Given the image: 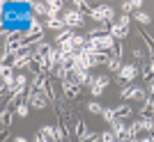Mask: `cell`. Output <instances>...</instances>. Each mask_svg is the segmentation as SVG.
Masks as SVG:
<instances>
[{"label": "cell", "mask_w": 154, "mask_h": 142, "mask_svg": "<svg viewBox=\"0 0 154 142\" xmlns=\"http://www.w3.org/2000/svg\"><path fill=\"white\" fill-rule=\"evenodd\" d=\"M32 142H44V138H42V135H37V138H35Z\"/></svg>", "instance_id": "obj_32"}, {"label": "cell", "mask_w": 154, "mask_h": 142, "mask_svg": "<svg viewBox=\"0 0 154 142\" xmlns=\"http://www.w3.org/2000/svg\"><path fill=\"white\" fill-rule=\"evenodd\" d=\"M127 126H129V124L124 122L122 117H117L115 122L110 124V131H113V135H115V138H127Z\"/></svg>", "instance_id": "obj_4"}, {"label": "cell", "mask_w": 154, "mask_h": 142, "mask_svg": "<svg viewBox=\"0 0 154 142\" xmlns=\"http://www.w3.org/2000/svg\"><path fill=\"white\" fill-rule=\"evenodd\" d=\"M138 34H140V39H143V41H145V46H147V51H149V53H152V55H154V39L149 37V34L145 32V30H143V32H138Z\"/></svg>", "instance_id": "obj_19"}, {"label": "cell", "mask_w": 154, "mask_h": 142, "mask_svg": "<svg viewBox=\"0 0 154 142\" xmlns=\"http://www.w3.org/2000/svg\"><path fill=\"white\" fill-rule=\"evenodd\" d=\"M0 119H2V126H5V129H9V126H12V112H7V110H2V115H0Z\"/></svg>", "instance_id": "obj_24"}, {"label": "cell", "mask_w": 154, "mask_h": 142, "mask_svg": "<svg viewBox=\"0 0 154 142\" xmlns=\"http://www.w3.org/2000/svg\"><path fill=\"white\" fill-rule=\"evenodd\" d=\"M28 112H30L28 103H26V101H21V103L16 105V115H19V117H28Z\"/></svg>", "instance_id": "obj_22"}, {"label": "cell", "mask_w": 154, "mask_h": 142, "mask_svg": "<svg viewBox=\"0 0 154 142\" xmlns=\"http://www.w3.org/2000/svg\"><path fill=\"white\" fill-rule=\"evenodd\" d=\"M106 67H108L110 71H117V73H120V69L124 67V64H122V58H117V55H110V62H108Z\"/></svg>", "instance_id": "obj_14"}, {"label": "cell", "mask_w": 154, "mask_h": 142, "mask_svg": "<svg viewBox=\"0 0 154 142\" xmlns=\"http://www.w3.org/2000/svg\"><path fill=\"white\" fill-rule=\"evenodd\" d=\"M131 99H136V101H143V103H145V99H147V92L143 90V87H134V92H131Z\"/></svg>", "instance_id": "obj_18"}, {"label": "cell", "mask_w": 154, "mask_h": 142, "mask_svg": "<svg viewBox=\"0 0 154 142\" xmlns=\"http://www.w3.org/2000/svg\"><path fill=\"white\" fill-rule=\"evenodd\" d=\"M138 76V67L136 64H124L117 73V80H122V83H131L134 78Z\"/></svg>", "instance_id": "obj_2"}, {"label": "cell", "mask_w": 154, "mask_h": 142, "mask_svg": "<svg viewBox=\"0 0 154 142\" xmlns=\"http://www.w3.org/2000/svg\"><path fill=\"white\" fill-rule=\"evenodd\" d=\"M115 112H117V117H122V119H127V117H131V105L122 103V105H117V108H115Z\"/></svg>", "instance_id": "obj_17"}, {"label": "cell", "mask_w": 154, "mask_h": 142, "mask_svg": "<svg viewBox=\"0 0 154 142\" xmlns=\"http://www.w3.org/2000/svg\"><path fill=\"white\" fill-rule=\"evenodd\" d=\"M39 135L44 138V140H48V142H58V135H55V129H53L51 124H44V126H42V131H39Z\"/></svg>", "instance_id": "obj_7"}, {"label": "cell", "mask_w": 154, "mask_h": 142, "mask_svg": "<svg viewBox=\"0 0 154 142\" xmlns=\"http://www.w3.org/2000/svg\"><path fill=\"white\" fill-rule=\"evenodd\" d=\"M101 117H103V122H106V124H113L117 119V112H115V108H103Z\"/></svg>", "instance_id": "obj_16"}, {"label": "cell", "mask_w": 154, "mask_h": 142, "mask_svg": "<svg viewBox=\"0 0 154 142\" xmlns=\"http://www.w3.org/2000/svg\"><path fill=\"white\" fill-rule=\"evenodd\" d=\"M46 7H48V19H53V16H60V12H62V2L60 0H51V2H46Z\"/></svg>", "instance_id": "obj_8"}, {"label": "cell", "mask_w": 154, "mask_h": 142, "mask_svg": "<svg viewBox=\"0 0 154 142\" xmlns=\"http://www.w3.org/2000/svg\"><path fill=\"white\" fill-rule=\"evenodd\" d=\"M78 92H81V85L78 83H62V94H64V99H76L78 96Z\"/></svg>", "instance_id": "obj_5"}, {"label": "cell", "mask_w": 154, "mask_h": 142, "mask_svg": "<svg viewBox=\"0 0 154 142\" xmlns=\"http://www.w3.org/2000/svg\"><path fill=\"white\" fill-rule=\"evenodd\" d=\"M140 126H143V131L152 133V131H154V119H152V117H140Z\"/></svg>", "instance_id": "obj_20"}, {"label": "cell", "mask_w": 154, "mask_h": 142, "mask_svg": "<svg viewBox=\"0 0 154 142\" xmlns=\"http://www.w3.org/2000/svg\"><path fill=\"white\" fill-rule=\"evenodd\" d=\"M134 16H136V21H138V23H143V25H147L149 21H152V19H149V14H145V12H136Z\"/></svg>", "instance_id": "obj_23"}, {"label": "cell", "mask_w": 154, "mask_h": 142, "mask_svg": "<svg viewBox=\"0 0 154 142\" xmlns=\"http://www.w3.org/2000/svg\"><path fill=\"white\" fill-rule=\"evenodd\" d=\"M101 142H117V138L113 135V131H103L101 133Z\"/></svg>", "instance_id": "obj_26"}, {"label": "cell", "mask_w": 154, "mask_h": 142, "mask_svg": "<svg viewBox=\"0 0 154 142\" xmlns=\"http://www.w3.org/2000/svg\"><path fill=\"white\" fill-rule=\"evenodd\" d=\"M74 34H76V32H74L71 28H64V30H60V32H58V37H55V44L60 46V44H64V41H69Z\"/></svg>", "instance_id": "obj_11"}, {"label": "cell", "mask_w": 154, "mask_h": 142, "mask_svg": "<svg viewBox=\"0 0 154 142\" xmlns=\"http://www.w3.org/2000/svg\"><path fill=\"white\" fill-rule=\"evenodd\" d=\"M62 19H64V25H67V28H83L85 25V16L78 12V9H69V12H64Z\"/></svg>", "instance_id": "obj_1"}, {"label": "cell", "mask_w": 154, "mask_h": 142, "mask_svg": "<svg viewBox=\"0 0 154 142\" xmlns=\"http://www.w3.org/2000/svg\"><path fill=\"white\" fill-rule=\"evenodd\" d=\"M129 14H120V21H117V23H120V25H124V28H129Z\"/></svg>", "instance_id": "obj_27"}, {"label": "cell", "mask_w": 154, "mask_h": 142, "mask_svg": "<svg viewBox=\"0 0 154 142\" xmlns=\"http://www.w3.org/2000/svg\"><path fill=\"white\" fill-rule=\"evenodd\" d=\"M28 85V76H16V87H26Z\"/></svg>", "instance_id": "obj_28"}, {"label": "cell", "mask_w": 154, "mask_h": 142, "mask_svg": "<svg viewBox=\"0 0 154 142\" xmlns=\"http://www.w3.org/2000/svg\"><path fill=\"white\" fill-rule=\"evenodd\" d=\"M78 142H88V140H78Z\"/></svg>", "instance_id": "obj_36"}, {"label": "cell", "mask_w": 154, "mask_h": 142, "mask_svg": "<svg viewBox=\"0 0 154 142\" xmlns=\"http://www.w3.org/2000/svg\"><path fill=\"white\" fill-rule=\"evenodd\" d=\"M140 7H143L140 0H129V2L122 5V9H124V12H140Z\"/></svg>", "instance_id": "obj_15"}, {"label": "cell", "mask_w": 154, "mask_h": 142, "mask_svg": "<svg viewBox=\"0 0 154 142\" xmlns=\"http://www.w3.org/2000/svg\"><path fill=\"white\" fill-rule=\"evenodd\" d=\"M110 80H108V76H99L94 80V85H92L90 87V92H92V96H99V94H101L103 90H106V85H108Z\"/></svg>", "instance_id": "obj_6"}, {"label": "cell", "mask_w": 154, "mask_h": 142, "mask_svg": "<svg viewBox=\"0 0 154 142\" xmlns=\"http://www.w3.org/2000/svg\"><path fill=\"white\" fill-rule=\"evenodd\" d=\"M147 90H149V94H152V96H154V80H152V83L147 85Z\"/></svg>", "instance_id": "obj_31"}, {"label": "cell", "mask_w": 154, "mask_h": 142, "mask_svg": "<svg viewBox=\"0 0 154 142\" xmlns=\"http://www.w3.org/2000/svg\"><path fill=\"white\" fill-rule=\"evenodd\" d=\"M143 131V126H140V119H136V122H131L127 126V138H138V133Z\"/></svg>", "instance_id": "obj_12"}, {"label": "cell", "mask_w": 154, "mask_h": 142, "mask_svg": "<svg viewBox=\"0 0 154 142\" xmlns=\"http://www.w3.org/2000/svg\"><path fill=\"white\" fill-rule=\"evenodd\" d=\"M117 142H129V138H117Z\"/></svg>", "instance_id": "obj_34"}, {"label": "cell", "mask_w": 154, "mask_h": 142, "mask_svg": "<svg viewBox=\"0 0 154 142\" xmlns=\"http://www.w3.org/2000/svg\"><path fill=\"white\" fill-rule=\"evenodd\" d=\"M129 34V28L120 25V23H113V28H110V37H115V39H124Z\"/></svg>", "instance_id": "obj_9"}, {"label": "cell", "mask_w": 154, "mask_h": 142, "mask_svg": "<svg viewBox=\"0 0 154 142\" xmlns=\"http://www.w3.org/2000/svg\"><path fill=\"white\" fill-rule=\"evenodd\" d=\"M149 69H152V73H154V60H152V62H149Z\"/></svg>", "instance_id": "obj_35"}, {"label": "cell", "mask_w": 154, "mask_h": 142, "mask_svg": "<svg viewBox=\"0 0 154 142\" xmlns=\"http://www.w3.org/2000/svg\"><path fill=\"white\" fill-rule=\"evenodd\" d=\"M14 142H28V140H26V138H21V135H19V138H16Z\"/></svg>", "instance_id": "obj_33"}, {"label": "cell", "mask_w": 154, "mask_h": 142, "mask_svg": "<svg viewBox=\"0 0 154 142\" xmlns=\"http://www.w3.org/2000/svg\"><path fill=\"white\" fill-rule=\"evenodd\" d=\"M97 14L101 16V23H113V19H115V12L110 5H97Z\"/></svg>", "instance_id": "obj_3"}, {"label": "cell", "mask_w": 154, "mask_h": 142, "mask_svg": "<svg viewBox=\"0 0 154 142\" xmlns=\"http://www.w3.org/2000/svg\"><path fill=\"white\" fill-rule=\"evenodd\" d=\"M46 28L48 30H64V19H60V16H53V19H46Z\"/></svg>", "instance_id": "obj_10"}, {"label": "cell", "mask_w": 154, "mask_h": 142, "mask_svg": "<svg viewBox=\"0 0 154 142\" xmlns=\"http://www.w3.org/2000/svg\"><path fill=\"white\" fill-rule=\"evenodd\" d=\"M152 76H154V73H152V69H149V67H145V69H143V78H147V80H149Z\"/></svg>", "instance_id": "obj_30"}, {"label": "cell", "mask_w": 154, "mask_h": 142, "mask_svg": "<svg viewBox=\"0 0 154 142\" xmlns=\"http://www.w3.org/2000/svg\"><path fill=\"white\" fill-rule=\"evenodd\" d=\"M134 58L138 60V62H140V60H143V51H140V48H138V46H136V48H134Z\"/></svg>", "instance_id": "obj_29"}, {"label": "cell", "mask_w": 154, "mask_h": 142, "mask_svg": "<svg viewBox=\"0 0 154 142\" xmlns=\"http://www.w3.org/2000/svg\"><path fill=\"white\" fill-rule=\"evenodd\" d=\"M74 131H76V138L78 140H83L85 133H88V126H85L83 119H76V124H74Z\"/></svg>", "instance_id": "obj_13"}, {"label": "cell", "mask_w": 154, "mask_h": 142, "mask_svg": "<svg viewBox=\"0 0 154 142\" xmlns=\"http://www.w3.org/2000/svg\"><path fill=\"white\" fill-rule=\"evenodd\" d=\"M134 87H136V85H131V83L124 85L122 92H120V94H122V99H131V92H134Z\"/></svg>", "instance_id": "obj_25"}, {"label": "cell", "mask_w": 154, "mask_h": 142, "mask_svg": "<svg viewBox=\"0 0 154 142\" xmlns=\"http://www.w3.org/2000/svg\"><path fill=\"white\" fill-rule=\"evenodd\" d=\"M88 110H90L92 115H103V105L97 103V101H90V103H88Z\"/></svg>", "instance_id": "obj_21"}]
</instances>
